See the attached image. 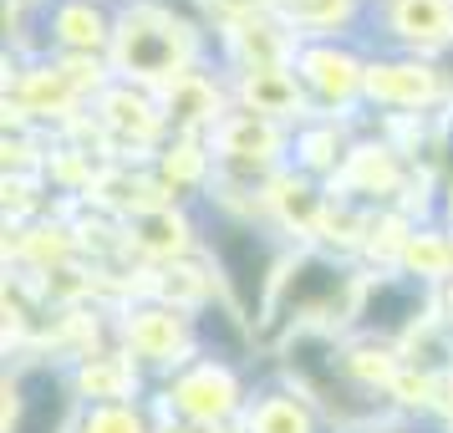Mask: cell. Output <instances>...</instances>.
Segmentation results:
<instances>
[{
    "label": "cell",
    "mask_w": 453,
    "mask_h": 433,
    "mask_svg": "<svg viewBox=\"0 0 453 433\" xmlns=\"http://www.w3.org/2000/svg\"><path fill=\"white\" fill-rule=\"evenodd\" d=\"M214 250H219V266H225L229 286L240 296V306L255 316V311H260V290H265V270H270L265 240L250 235V229H219V235H214Z\"/></svg>",
    "instance_id": "6da1fadb"
},
{
    "label": "cell",
    "mask_w": 453,
    "mask_h": 433,
    "mask_svg": "<svg viewBox=\"0 0 453 433\" xmlns=\"http://www.w3.org/2000/svg\"><path fill=\"white\" fill-rule=\"evenodd\" d=\"M331 290H342V270L321 266V260H311L286 290V306H311V301H326Z\"/></svg>",
    "instance_id": "3957f363"
},
{
    "label": "cell",
    "mask_w": 453,
    "mask_h": 433,
    "mask_svg": "<svg viewBox=\"0 0 453 433\" xmlns=\"http://www.w3.org/2000/svg\"><path fill=\"white\" fill-rule=\"evenodd\" d=\"M66 413V392L51 372H26L21 403H16V433H57Z\"/></svg>",
    "instance_id": "7a4b0ae2"
},
{
    "label": "cell",
    "mask_w": 453,
    "mask_h": 433,
    "mask_svg": "<svg viewBox=\"0 0 453 433\" xmlns=\"http://www.w3.org/2000/svg\"><path fill=\"white\" fill-rule=\"evenodd\" d=\"M412 306H418V290H412V286H382V290H372L367 327H403Z\"/></svg>",
    "instance_id": "277c9868"
}]
</instances>
